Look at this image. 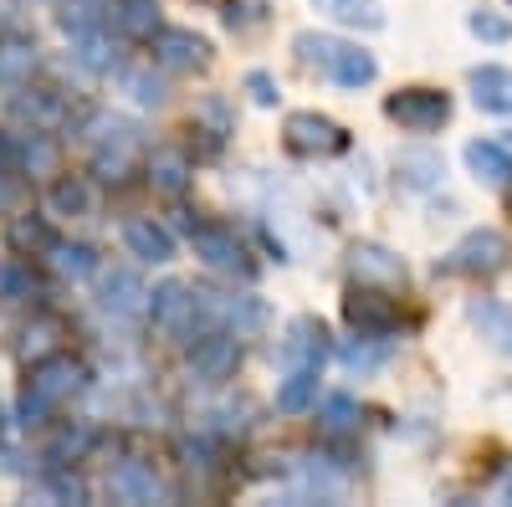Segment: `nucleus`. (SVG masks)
Segmentation results:
<instances>
[{
    "instance_id": "1",
    "label": "nucleus",
    "mask_w": 512,
    "mask_h": 507,
    "mask_svg": "<svg viewBox=\"0 0 512 507\" xmlns=\"http://www.w3.org/2000/svg\"><path fill=\"white\" fill-rule=\"evenodd\" d=\"M88 390V364L72 359V354H47V359H31V374H26V390H21V410L16 420L31 431V426H47L52 410L67 405L72 395Z\"/></svg>"
},
{
    "instance_id": "2",
    "label": "nucleus",
    "mask_w": 512,
    "mask_h": 507,
    "mask_svg": "<svg viewBox=\"0 0 512 507\" xmlns=\"http://www.w3.org/2000/svg\"><path fill=\"white\" fill-rule=\"evenodd\" d=\"M292 52H297V62H303V67H318L323 77H333L338 88H369L374 72H379L374 52L354 47V41L318 36V31H303V36L292 41Z\"/></svg>"
},
{
    "instance_id": "3",
    "label": "nucleus",
    "mask_w": 512,
    "mask_h": 507,
    "mask_svg": "<svg viewBox=\"0 0 512 507\" xmlns=\"http://www.w3.org/2000/svg\"><path fill=\"white\" fill-rule=\"evenodd\" d=\"M149 323L169 338V344H190V338H200L205 328H216L210 323V303H205V292H195L190 282H164L149 292Z\"/></svg>"
},
{
    "instance_id": "4",
    "label": "nucleus",
    "mask_w": 512,
    "mask_h": 507,
    "mask_svg": "<svg viewBox=\"0 0 512 507\" xmlns=\"http://www.w3.org/2000/svg\"><path fill=\"white\" fill-rule=\"evenodd\" d=\"M451 277H497L507 267V236L492 231V226H477V231H466L451 251H446V262H441Z\"/></svg>"
},
{
    "instance_id": "5",
    "label": "nucleus",
    "mask_w": 512,
    "mask_h": 507,
    "mask_svg": "<svg viewBox=\"0 0 512 507\" xmlns=\"http://www.w3.org/2000/svg\"><path fill=\"white\" fill-rule=\"evenodd\" d=\"M282 144H287V154H297V159H333V154L349 149V134L338 129L333 118H323V113H287Z\"/></svg>"
},
{
    "instance_id": "6",
    "label": "nucleus",
    "mask_w": 512,
    "mask_h": 507,
    "mask_svg": "<svg viewBox=\"0 0 512 507\" xmlns=\"http://www.w3.org/2000/svg\"><path fill=\"white\" fill-rule=\"evenodd\" d=\"M384 113H390V123H400L405 134H436L451 118V98L441 88H400V93L384 98Z\"/></svg>"
},
{
    "instance_id": "7",
    "label": "nucleus",
    "mask_w": 512,
    "mask_h": 507,
    "mask_svg": "<svg viewBox=\"0 0 512 507\" xmlns=\"http://www.w3.org/2000/svg\"><path fill=\"white\" fill-rule=\"evenodd\" d=\"M190 246H195V257L210 267V272H221V277H256V262H251V251L236 241V231L226 226H195L190 231Z\"/></svg>"
},
{
    "instance_id": "8",
    "label": "nucleus",
    "mask_w": 512,
    "mask_h": 507,
    "mask_svg": "<svg viewBox=\"0 0 512 507\" xmlns=\"http://www.w3.org/2000/svg\"><path fill=\"white\" fill-rule=\"evenodd\" d=\"M185 349H190V374L205 379V385H221V379H231L236 364H241V344H236L231 328H205Z\"/></svg>"
},
{
    "instance_id": "9",
    "label": "nucleus",
    "mask_w": 512,
    "mask_h": 507,
    "mask_svg": "<svg viewBox=\"0 0 512 507\" xmlns=\"http://www.w3.org/2000/svg\"><path fill=\"white\" fill-rule=\"evenodd\" d=\"M277 359H282V369H323V359H328L323 318H313V313L292 318L287 333H282V344H277Z\"/></svg>"
},
{
    "instance_id": "10",
    "label": "nucleus",
    "mask_w": 512,
    "mask_h": 507,
    "mask_svg": "<svg viewBox=\"0 0 512 507\" xmlns=\"http://www.w3.org/2000/svg\"><path fill=\"white\" fill-rule=\"evenodd\" d=\"M149 52H154V62L169 67V72H200V67L210 62V41L195 36V31H185V26H154Z\"/></svg>"
},
{
    "instance_id": "11",
    "label": "nucleus",
    "mask_w": 512,
    "mask_h": 507,
    "mask_svg": "<svg viewBox=\"0 0 512 507\" xmlns=\"http://www.w3.org/2000/svg\"><path fill=\"white\" fill-rule=\"evenodd\" d=\"M349 277H354L359 287L400 292V287H405V262L395 257L390 246H379V241H359V246H349Z\"/></svg>"
},
{
    "instance_id": "12",
    "label": "nucleus",
    "mask_w": 512,
    "mask_h": 507,
    "mask_svg": "<svg viewBox=\"0 0 512 507\" xmlns=\"http://www.w3.org/2000/svg\"><path fill=\"white\" fill-rule=\"evenodd\" d=\"M344 318H349V328L364 333V338H390L395 323H400L395 303L384 298V287H354L349 298H344Z\"/></svg>"
},
{
    "instance_id": "13",
    "label": "nucleus",
    "mask_w": 512,
    "mask_h": 507,
    "mask_svg": "<svg viewBox=\"0 0 512 507\" xmlns=\"http://www.w3.org/2000/svg\"><path fill=\"white\" fill-rule=\"evenodd\" d=\"M144 282H139V272L134 267H98V303L108 308V313H139L144 308Z\"/></svg>"
},
{
    "instance_id": "14",
    "label": "nucleus",
    "mask_w": 512,
    "mask_h": 507,
    "mask_svg": "<svg viewBox=\"0 0 512 507\" xmlns=\"http://www.w3.org/2000/svg\"><path fill=\"white\" fill-rule=\"evenodd\" d=\"M108 497L113 502H159L164 497V487H159V477H154V467H144V461H118V467L108 472Z\"/></svg>"
},
{
    "instance_id": "15",
    "label": "nucleus",
    "mask_w": 512,
    "mask_h": 507,
    "mask_svg": "<svg viewBox=\"0 0 512 507\" xmlns=\"http://www.w3.org/2000/svg\"><path fill=\"white\" fill-rule=\"evenodd\" d=\"M123 246L134 251L139 262H149V267L175 262V236H169L159 221H128V226H123Z\"/></svg>"
},
{
    "instance_id": "16",
    "label": "nucleus",
    "mask_w": 512,
    "mask_h": 507,
    "mask_svg": "<svg viewBox=\"0 0 512 507\" xmlns=\"http://www.w3.org/2000/svg\"><path fill=\"white\" fill-rule=\"evenodd\" d=\"M67 36H72V57L88 67V72H113L118 52H113V26L108 21H93V26L67 31Z\"/></svg>"
},
{
    "instance_id": "17",
    "label": "nucleus",
    "mask_w": 512,
    "mask_h": 507,
    "mask_svg": "<svg viewBox=\"0 0 512 507\" xmlns=\"http://www.w3.org/2000/svg\"><path fill=\"white\" fill-rule=\"evenodd\" d=\"M98 6L118 36H154L159 26V0H98Z\"/></svg>"
},
{
    "instance_id": "18",
    "label": "nucleus",
    "mask_w": 512,
    "mask_h": 507,
    "mask_svg": "<svg viewBox=\"0 0 512 507\" xmlns=\"http://www.w3.org/2000/svg\"><path fill=\"white\" fill-rule=\"evenodd\" d=\"M466 169L487 185V190H512V154L502 144H466Z\"/></svg>"
},
{
    "instance_id": "19",
    "label": "nucleus",
    "mask_w": 512,
    "mask_h": 507,
    "mask_svg": "<svg viewBox=\"0 0 512 507\" xmlns=\"http://www.w3.org/2000/svg\"><path fill=\"white\" fill-rule=\"evenodd\" d=\"M466 318L482 328V338L497 349V354H512V308L497 303V298H472L466 303Z\"/></svg>"
},
{
    "instance_id": "20",
    "label": "nucleus",
    "mask_w": 512,
    "mask_h": 507,
    "mask_svg": "<svg viewBox=\"0 0 512 507\" xmlns=\"http://www.w3.org/2000/svg\"><path fill=\"white\" fill-rule=\"evenodd\" d=\"M11 113L26 118L31 129L47 134V129H57V123H62V98L52 88H31V82H26V88H16V98H11Z\"/></svg>"
},
{
    "instance_id": "21",
    "label": "nucleus",
    "mask_w": 512,
    "mask_h": 507,
    "mask_svg": "<svg viewBox=\"0 0 512 507\" xmlns=\"http://www.w3.org/2000/svg\"><path fill=\"white\" fill-rule=\"evenodd\" d=\"M472 103L482 113H512V67H477L472 72Z\"/></svg>"
},
{
    "instance_id": "22",
    "label": "nucleus",
    "mask_w": 512,
    "mask_h": 507,
    "mask_svg": "<svg viewBox=\"0 0 512 507\" xmlns=\"http://www.w3.org/2000/svg\"><path fill=\"white\" fill-rule=\"evenodd\" d=\"M190 159L180 154V149H154L149 154V185L154 190H164V195H180L185 185H190Z\"/></svg>"
},
{
    "instance_id": "23",
    "label": "nucleus",
    "mask_w": 512,
    "mask_h": 507,
    "mask_svg": "<svg viewBox=\"0 0 512 507\" xmlns=\"http://www.w3.org/2000/svg\"><path fill=\"white\" fill-rule=\"evenodd\" d=\"M88 139L98 149H139V123L118 118V113H93L88 118Z\"/></svg>"
},
{
    "instance_id": "24",
    "label": "nucleus",
    "mask_w": 512,
    "mask_h": 507,
    "mask_svg": "<svg viewBox=\"0 0 512 507\" xmlns=\"http://www.w3.org/2000/svg\"><path fill=\"white\" fill-rule=\"evenodd\" d=\"M36 47L31 41H0V88H26L31 82V72H36Z\"/></svg>"
},
{
    "instance_id": "25",
    "label": "nucleus",
    "mask_w": 512,
    "mask_h": 507,
    "mask_svg": "<svg viewBox=\"0 0 512 507\" xmlns=\"http://www.w3.org/2000/svg\"><path fill=\"white\" fill-rule=\"evenodd\" d=\"M11 246H16V257H47V251L57 246V231L41 216H16L11 221Z\"/></svg>"
},
{
    "instance_id": "26",
    "label": "nucleus",
    "mask_w": 512,
    "mask_h": 507,
    "mask_svg": "<svg viewBox=\"0 0 512 507\" xmlns=\"http://www.w3.org/2000/svg\"><path fill=\"white\" fill-rule=\"evenodd\" d=\"M47 257H52V267H57L62 277H72V282H77V277H93V272L103 267L98 251H93L88 241H62V236H57V246L47 251Z\"/></svg>"
},
{
    "instance_id": "27",
    "label": "nucleus",
    "mask_w": 512,
    "mask_h": 507,
    "mask_svg": "<svg viewBox=\"0 0 512 507\" xmlns=\"http://www.w3.org/2000/svg\"><path fill=\"white\" fill-rule=\"evenodd\" d=\"M313 400H318V369H287L282 390H277V410H287V415H303Z\"/></svg>"
},
{
    "instance_id": "28",
    "label": "nucleus",
    "mask_w": 512,
    "mask_h": 507,
    "mask_svg": "<svg viewBox=\"0 0 512 507\" xmlns=\"http://www.w3.org/2000/svg\"><path fill=\"white\" fill-rule=\"evenodd\" d=\"M118 88L134 98L139 108H159L164 103V82L149 67H118Z\"/></svg>"
},
{
    "instance_id": "29",
    "label": "nucleus",
    "mask_w": 512,
    "mask_h": 507,
    "mask_svg": "<svg viewBox=\"0 0 512 507\" xmlns=\"http://www.w3.org/2000/svg\"><path fill=\"white\" fill-rule=\"evenodd\" d=\"M318 426H323V436H349L359 426V405L349 395H328L318 410Z\"/></svg>"
},
{
    "instance_id": "30",
    "label": "nucleus",
    "mask_w": 512,
    "mask_h": 507,
    "mask_svg": "<svg viewBox=\"0 0 512 507\" xmlns=\"http://www.w3.org/2000/svg\"><path fill=\"white\" fill-rule=\"evenodd\" d=\"M318 6L333 21H349V26H384V11L374 6V0H318Z\"/></svg>"
},
{
    "instance_id": "31",
    "label": "nucleus",
    "mask_w": 512,
    "mask_h": 507,
    "mask_svg": "<svg viewBox=\"0 0 512 507\" xmlns=\"http://www.w3.org/2000/svg\"><path fill=\"white\" fill-rule=\"evenodd\" d=\"M57 323L52 318H36V323H26V333H21V354L26 359H47V354H57Z\"/></svg>"
},
{
    "instance_id": "32",
    "label": "nucleus",
    "mask_w": 512,
    "mask_h": 507,
    "mask_svg": "<svg viewBox=\"0 0 512 507\" xmlns=\"http://www.w3.org/2000/svg\"><path fill=\"white\" fill-rule=\"evenodd\" d=\"M384 354H390V338H364V333H359V344H349L338 359H344L349 369H379Z\"/></svg>"
},
{
    "instance_id": "33",
    "label": "nucleus",
    "mask_w": 512,
    "mask_h": 507,
    "mask_svg": "<svg viewBox=\"0 0 512 507\" xmlns=\"http://www.w3.org/2000/svg\"><path fill=\"white\" fill-rule=\"evenodd\" d=\"M52 210L57 216H82V210H88V190H82L77 180H57L52 185Z\"/></svg>"
},
{
    "instance_id": "34",
    "label": "nucleus",
    "mask_w": 512,
    "mask_h": 507,
    "mask_svg": "<svg viewBox=\"0 0 512 507\" xmlns=\"http://www.w3.org/2000/svg\"><path fill=\"white\" fill-rule=\"evenodd\" d=\"M88 446H93V431H88V426H62V436H57V446H52V461H77Z\"/></svg>"
},
{
    "instance_id": "35",
    "label": "nucleus",
    "mask_w": 512,
    "mask_h": 507,
    "mask_svg": "<svg viewBox=\"0 0 512 507\" xmlns=\"http://www.w3.org/2000/svg\"><path fill=\"white\" fill-rule=\"evenodd\" d=\"M128 159H134V149H98V154H93V169H98V180L118 185V180L128 175Z\"/></svg>"
},
{
    "instance_id": "36",
    "label": "nucleus",
    "mask_w": 512,
    "mask_h": 507,
    "mask_svg": "<svg viewBox=\"0 0 512 507\" xmlns=\"http://www.w3.org/2000/svg\"><path fill=\"white\" fill-rule=\"evenodd\" d=\"M400 169H415V175H405L415 190L441 180V159H436V154H400Z\"/></svg>"
},
{
    "instance_id": "37",
    "label": "nucleus",
    "mask_w": 512,
    "mask_h": 507,
    "mask_svg": "<svg viewBox=\"0 0 512 507\" xmlns=\"http://www.w3.org/2000/svg\"><path fill=\"white\" fill-rule=\"evenodd\" d=\"M472 31H477L482 41H507V36H512V26H507L502 16H492V11H477V16H472Z\"/></svg>"
},
{
    "instance_id": "38",
    "label": "nucleus",
    "mask_w": 512,
    "mask_h": 507,
    "mask_svg": "<svg viewBox=\"0 0 512 507\" xmlns=\"http://www.w3.org/2000/svg\"><path fill=\"white\" fill-rule=\"evenodd\" d=\"M52 497H62V502H88V487H82L77 477H67V472H52Z\"/></svg>"
},
{
    "instance_id": "39",
    "label": "nucleus",
    "mask_w": 512,
    "mask_h": 507,
    "mask_svg": "<svg viewBox=\"0 0 512 507\" xmlns=\"http://www.w3.org/2000/svg\"><path fill=\"white\" fill-rule=\"evenodd\" d=\"M246 88H251V98L262 103V108H272V103H277V82H272L267 72H251V77H246Z\"/></svg>"
},
{
    "instance_id": "40",
    "label": "nucleus",
    "mask_w": 512,
    "mask_h": 507,
    "mask_svg": "<svg viewBox=\"0 0 512 507\" xmlns=\"http://www.w3.org/2000/svg\"><path fill=\"white\" fill-rule=\"evenodd\" d=\"M492 497H497V502H512V461H507V467L492 477Z\"/></svg>"
},
{
    "instance_id": "41",
    "label": "nucleus",
    "mask_w": 512,
    "mask_h": 507,
    "mask_svg": "<svg viewBox=\"0 0 512 507\" xmlns=\"http://www.w3.org/2000/svg\"><path fill=\"white\" fill-rule=\"evenodd\" d=\"M6 200H11V190H6V180H0V210H6Z\"/></svg>"
}]
</instances>
